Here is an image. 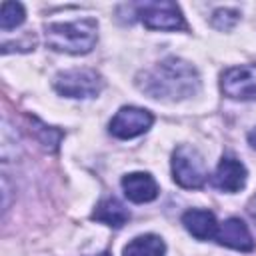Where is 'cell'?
Wrapping results in <instances>:
<instances>
[{
  "mask_svg": "<svg viewBox=\"0 0 256 256\" xmlns=\"http://www.w3.org/2000/svg\"><path fill=\"white\" fill-rule=\"evenodd\" d=\"M136 84L150 98L182 100L194 96L200 90V76L190 62L170 56L144 70L138 76Z\"/></svg>",
  "mask_w": 256,
  "mask_h": 256,
  "instance_id": "cell-1",
  "label": "cell"
},
{
  "mask_svg": "<svg viewBox=\"0 0 256 256\" xmlns=\"http://www.w3.org/2000/svg\"><path fill=\"white\" fill-rule=\"evenodd\" d=\"M46 44L56 52L86 54L94 48L98 38V22L94 18H82L74 22L46 24Z\"/></svg>",
  "mask_w": 256,
  "mask_h": 256,
  "instance_id": "cell-2",
  "label": "cell"
},
{
  "mask_svg": "<svg viewBox=\"0 0 256 256\" xmlns=\"http://www.w3.org/2000/svg\"><path fill=\"white\" fill-rule=\"evenodd\" d=\"M172 178L178 186L188 188V190H198L204 186L208 172L204 158L200 152L192 146H178L172 154Z\"/></svg>",
  "mask_w": 256,
  "mask_h": 256,
  "instance_id": "cell-3",
  "label": "cell"
},
{
  "mask_svg": "<svg viewBox=\"0 0 256 256\" xmlns=\"http://www.w3.org/2000/svg\"><path fill=\"white\" fill-rule=\"evenodd\" d=\"M104 88L102 76L92 68H74L54 78V90L68 98H92Z\"/></svg>",
  "mask_w": 256,
  "mask_h": 256,
  "instance_id": "cell-4",
  "label": "cell"
},
{
  "mask_svg": "<svg viewBox=\"0 0 256 256\" xmlns=\"http://www.w3.org/2000/svg\"><path fill=\"white\" fill-rule=\"evenodd\" d=\"M138 20L150 30H184L186 22L174 2H144L136 4Z\"/></svg>",
  "mask_w": 256,
  "mask_h": 256,
  "instance_id": "cell-5",
  "label": "cell"
},
{
  "mask_svg": "<svg viewBox=\"0 0 256 256\" xmlns=\"http://www.w3.org/2000/svg\"><path fill=\"white\" fill-rule=\"evenodd\" d=\"M152 122H154L152 112L138 108V106H122L110 120V134L120 140L136 138V136L148 132Z\"/></svg>",
  "mask_w": 256,
  "mask_h": 256,
  "instance_id": "cell-6",
  "label": "cell"
},
{
  "mask_svg": "<svg viewBox=\"0 0 256 256\" xmlns=\"http://www.w3.org/2000/svg\"><path fill=\"white\" fill-rule=\"evenodd\" d=\"M220 88L232 100H256V62L228 68L220 78Z\"/></svg>",
  "mask_w": 256,
  "mask_h": 256,
  "instance_id": "cell-7",
  "label": "cell"
},
{
  "mask_svg": "<svg viewBox=\"0 0 256 256\" xmlns=\"http://www.w3.org/2000/svg\"><path fill=\"white\" fill-rule=\"evenodd\" d=\"M246 176H248V172L240 160H236L232 156H224L212 174V186L222 192L232 194V192H238L244 188Z\"/></svg>",
  "mask_w": 256,
  "mask_h": 256,
  "instance_id": "cell-8",
  "label": "cell"
},
{
  "mask_svg": "<svg viewBox=\"0 0 256 256\" xmlns=\"http://www.w3.org/2000/svg\"><path fill=\"white\" fill-rule=\"evenodd\" d=\"M216 240L222 246L240 250V252H252L254 250V238L248 230V226L240 218H228L218 226Z\"/></svg>",
  "mask_w": 256,
  "mask_h": 256,
  "instance_id": "cell-9",
  "label": "cell"
},
{
  "mask_svg": "<svg viewBox=\"0 0 256 256\" xmlns=\"http://www.w3.org/2000/svg\"><path fill=\"white\" fill-rule=\"evenodd\" d=\"M122 190L124 196L130 202L144 204L152 202L158 196V184L148 172H130L122 178Z\"/></svg>",
  "mask_w": 256,
  "mask_h": 256,
  "instance_id": "cell-10",
  "label": "cell"
},
{
  "mask_svg": "<svg viewBox=\"0 0 256 256\" xmlns=\"http://www.w3.org/2000/svg\"><path fill=\"white\" fill-rule=\"evenodd\" d=\"M182 224L184 228L196 238V240H210L216 238L218 232V222L210 210L202 208H190L182 214Z\"/></svg>",
  "mask_w": 256,
  "mask_h": 256,
  "instance_id": "cell-11",
  "label": "cell"
},
{
  "mask_svg": "<svg viewBox=\"0 0 256 256\" xmlns=\"http://www.w3.org/2000/svg\"><path fill=\"white\" fill-rule=\"evenodd\" d=\"M130 218V212L128 208L116 200V198H104L96 204L94 212H92V220L96 222H102V224H108L112 228H122Z\"/></svg>",
  "mask_w": 256,
  "mask_h": 256,
  "instance_id": "cell-12",
  "label": "cell"
},
{
  "mask_svg": "<svg viewBox=\"0 0 256 256\" xmlns=\"http://www.w3.org/2000/svg\"><path fill=\"white\" fill-rule=\"evenodd\" d=\"M166 244L156 234H142L124 246L122 256H164Z\"/></svg>",
  "mask_w": 256,
  "mask_h": 256,
  "instance_id": "cell-13",
  "label": "cell"
},
{
  "mask_svg": "<svg viewBox=\"0 0 256 256\" xmlns=\"http://www.w3.org/2000/svg\"><path fill=\"white\" fill-rule=\"evenodd\" d=\"M26 18L24 6L18 2H2V14H0V28L2 30H12L20 26Z\"/></svg>",
  "mask_w": 256,
  "mask_h": 256,
  "instance_id": "cell-14",
  "label": "cell"
},
{
  "mask_svg": "<svg viewBox=\"0 0 256 256\" xmlns=\"http://www.w3.org/2000/svg\"><path fill=\"white\" fill-rule=\"evenodd\" d=\"M238 20H240V12L238 10H234V8H218L212 14L210 24L216 30H230Z\"/></svg>",
  "mask_w": 256,
  "mask_h": 256,
  "instance_id": "cell-15",
  "label": "cell"
},
{
  "mask_svg": "<svg viewBox=\"0 0 256 256\" xmlns=\"http://www.w3.org/2000/svg\"><path fill=\"white\" fill-rule=\"evenodd\" d=\"M248 214L252 216V220L256 222V196L250 200V204H248Z\"/></svg>",
  "mask_w": 256,
  "mask_h": 256,
  "instance_id": "cell-16",
  "label": "cell"
},
{
  "mask_svg": "<svg viewBox=\"0 0 256 256\" xmlns=\"http://www.w3.org/2000/svg\"><path fill=\"white\" fill-rule=\"evenodd\" d=\"M248 144H250V146H252V148L256 150V128L248 132Z\"/></svg>",
  "mask_w": 256,
  "mask_h": 256,
  "instance_id": "cell-17",
  "label": "cell"
},
{
  "mask_svg": "<svg viewBox=\"0 0 256 256\" xmlns=\"http://www.w3.org/2000/svg\"><path fill=\"white\" fill-rule=\"evenodd\" d=\"M96 256H110V252H102V254H96Z\"/></svg>",
  "mask_w": 256,
  "mask_h": 256,
  "instance_id": "cell-18",
  "label": "cell"
}]
</instances>
